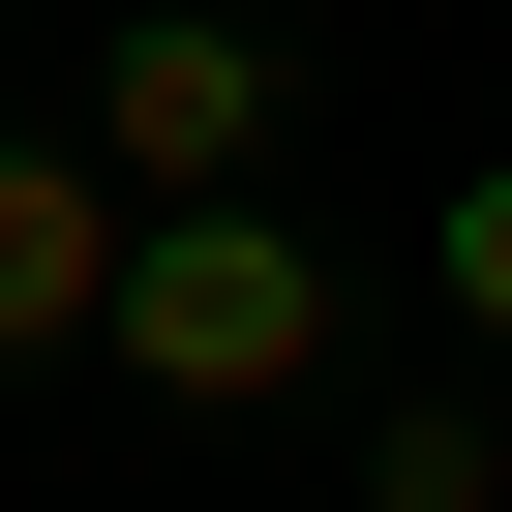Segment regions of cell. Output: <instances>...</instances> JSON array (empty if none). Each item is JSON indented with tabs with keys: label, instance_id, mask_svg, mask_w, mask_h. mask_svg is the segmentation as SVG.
<instances>
[{
	"label": "cell",
	"instance_id": "obj_1",
	"mask_svg": "<svg viewBox=\"0 0 512 512\" xmlns=\"http://www.w3.org/2000/svg\"><path fill=\"white\" fill-rule=\"evenodd\" d=\"M121 392H181V422H272V392H332V241L272 211V181H181L151 241H121V332H91Z\"/></svg>",
	"mask_w": 512,
	"mask_h": 512
},
{
	"label": "cell",
	"instance_id": "obj_2",
	"mask_svg": "<svg viewBox=\"0 0 512 512\" xmlns=\"http://www.w3.org/2000/svg\"><path fill=\"white\" fill-rule=\"evenodd\" d=\"M91 151H121V211H181V181H272V121H302V61L241 31V0H121L91 31V91H61Z\"/></svg>",
	"mask_w": 512,
	"mask_h": 512
},
{
	"label": "cell",
	"instance_id": "obj_3",
	"mask_svg": "<svg viewBox=\"0 0 512 512\" xmlns=\"http://www.w3.org/2000/svg\"><path fill=\"white\" fill-rule=\"evenodd\" d=\"M121 241H151V211H121L91 121H0V362H91V332H121Z\"/></svg>",
	"mask_w": 512,
	"mask_h": 512
},
{
	"label": "cell",
	"instance_id": "obj_4",
	"mask_svg": "<svg viewBox=\"0 0 512 512\" xmlns=\"http://www.w3.org/2000/svg\"><path fill=\"white\" fill-rule=\"evenodd\" d=\"M362 512H512V392H392L362 422Z\"/></svg>",
	"mask_w": 512,
	"mask_h": 512
},
{
	"label": "cell",
	"instance_id": "obj_5",
	"mask_svg": "<svg viewBox=\"0 0 512 512\" xmlns=\"http://www.w3.org/2000/svg\"><path fill=\"white\" fill-rule=\"evenodd\" d=\"M422 302L512 362V151H452V181H422Z\"/></svg>",
	"mask_w": 512,
	"mask_h": 512
}]
</instances>
